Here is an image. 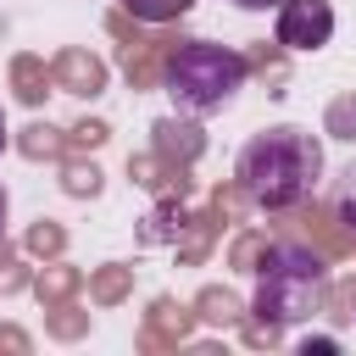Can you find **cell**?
<instances>
[{"instance_id":"6da1fadb","label":"cell","mask_w":356,"mask_h":356,"mask_svg":"<svg viewBox=\"0 0 356 356\" xmlns=\"http://www.w3.org/2000/svg\"><path fill=\"white\" fill-rule=\"evenodd\" d=\"M239 189L267 206V211H284V206H300L312 200L317 178H323V145L317 134L284 122V128H261L256 139H245L239 150Z\"/></svg>"},{"instance_id":"7a4b0ae2","label":"cell","mask_w":356,"mask_h":356,"mask_svg":"<svg viewBox=\"0 0 356 356\" xmlns=\"http://www.w3.org/2000/svg\"><path fill=\"white\" fill-rule=\"evenodd\" d=\"M323 289H328V267L317 250L295 245V239H278L261 267H256V317L267 328H284V323H306L312 312H323Z\"/></svg>"},{"instance_id":"3957f363","label":"cell","mask_w":356,"mask_h":356,"mask_svg":"<svg viewBox=\"0 0 356 356\" xmlns=\"http://www.w3.org/2000/svg\"><path fill=\"white\" fill-rule=\"evenodd\" d=\"M245 72H250V61H245L239 50L189 39V44H178V50L167 56L161 83H167V95H172V106H178L184 117H206V111H222V106L234 100V89L245 83Z\"/></svg>"},{"instance_id":"277c9868","label":"cell","mask_w":356,"mask_h":356,"mask_svg":"<svg viewBox=\"0 0 356 356\" xmlns=\"http://www.w3.org/2000/svg\"><path fill=\"white\" fill-rule=\"evenodd\" d=\"M334 39L328 0H278V44L284 50H323Z\"/></svg>"},{"instance_id":"5b68a950","label":"cell","mask_w":356,"mask_h":356,"mask_svg":"<svg viewBox=\"0 0 356 356\" xmlns=\"http://www.w3.org/2000/svg\"><path fill=\"white\" fill-rule=\"evenodd\" d=\"M328 134L356 145V89H350V95H339V100L328 106Z\"/></svg>"},{"instance_id":"8992f818","label":"cell","mask_w":356,"mask_h":356,"mask_svg":"<svg viewBox=\"0 0 356 356\" xmlns=\"http://www.w3.org/2000/svg\"><path fill=\"white\" fill-rule=\"evenodd\" d=\"M134 17H145V22H172V17H184L195 0H122Z\"/></svg>"},{"instance_id":"52a82bcc","label":"cell","mask_w":356,"mask_h":356,"mask_svg":"<svg viewBox=\"0 0 356 356\" xmlns=\"http://www.w3.org/2000/svg\"><path fill=\"white\" fill-rule=\"evenodd\" d=\"M61 72H67V83H72L78 95H95V89H100V67H95V61H83V56H67V61H61Z\"/></svg>"},{"instance_id":"ba28073f","label":"cell","mask_w":356,"mask_h":356,"mask_svg":"<svg viewBox=\"0 0 356 356\" xmlns=\"http://www.w3.org/2000/svg\"><path fill=\"white\" fill-rule=\"evenodd\" d=\"M334 211H339V222L356 234V167L345 172V184H339V195H334Z\"/></svg>"},{"instance_id":"9c48e42d","label":"cell","mask_w":356,"mask_h":356,"mask_svg":"<svg viewBox=\"0 0 356 356\" xmlns=\"http://www.w3.org/2000/svg\"><path fill=\"white\" fill-rule=\"evenodd\" d=\"M67 189H72V195H95V189H100V172H95V167H72V172H67Z\"/></svg>"},{"instance_id":"30bf717a","label":"cell","mask_w":356,"mask_h":356,"mask_svg":"<svg viewBox=\"0 0 356 356\" xmlns=\"http://www.w3.org/2000/svg\"><path fill=\"white\" fill-rule=\"evenodd\" d=\"M206 306H211V312H206V317H222V323H228V317H234V300H228V295H206Z\"/></svg>"},{"instance_id":"8fae6325","label":"cell","mask_w":356,"mask_h":356,"mask_svg":"<svg viewBox=\"0 0 356 356\" xmlns=\"http://www.w3.org/2000/svg\"><path fill=\"white\" fill-rule=\"evenodd\" d=\"M239 11H267V6H278V0H234Z\"/></svg>"},{"instance_id":"7c38bea8","label":"cell","mask_w":356,"mask_h":356,"mask_svg":"<svg viewBox=\"0 0 356 356\" xmlns=\"http://www.w3.org/2000/svg\"><path fill=\"white\" fill-rule=\"evenodd\" d=\"M0 150H6V111H0Z\"/></svg>"},{"instance_id":"4fadbf2b","label":"cell","mask_w":356,"mask_h":356,"mask_svg":"<svg viewBox=\"0 0 356 356\" xmlns=\"http://www.w3.org/2000/svg\"><path fill=\"white\" fill-rule=\"evenodd\" d=\"M0 228H6V189H0Z\"/></svg>"}]
</instances>
